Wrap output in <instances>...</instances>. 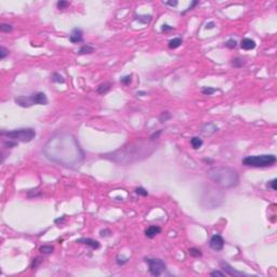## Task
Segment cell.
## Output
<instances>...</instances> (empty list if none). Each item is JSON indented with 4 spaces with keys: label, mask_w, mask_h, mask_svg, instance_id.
Wrapping results in <instances>:
<instances>
[{
    "label": "cell",
    "mask_w": 277,
    "mask_h": 277,
    "mask_svg": "<svg viewBox=\"0 0 277 277\" xmlns=\"http://www.w3.org/2000/svg\"><path fill=\"white\" fill-rule=\"evenodd\" d=\"M43 153L48 159L69 168H77L85 158V154L77 140L68 133H59L49 140Z\"/></svg>",
    "instance_id": "cell-1"
},
{
    "label": "cell",
    "mask_w": 277,
    "mask_h": 277,
    "mask_svg": "<svg viewBox=\"0 0 277 277\" xmlns=\"http://www.w3.org/2000/svg\"><path fill=\"white\" fill-rule=\"evenodd\" d=\"M155 145L152 141H138L124 146L122 148L118 149L114 153L107 154L105 157L118 163H131L148 157L149 154L153 153Z\"/></svg>",
    "instance_id": "cell-2"
},
{
    "label": "cell",
    "mask_w": 277,
    "mask_h": 277,
    "mask_svg": "<svg viewBox=\"0 0 277 277\" xmlns=\"http://www.w3.org/2000/svg\"><path fill=\"white\" fill-rule=\"evenodd\" d=\"M207 175L222 188H232L239 182L237 171L228 167H213L207 171Z\"/></svg>",
    "instance_id": "cell-3"
},
{
    "label": "cell",
    "mask_w": 277,
    "mask_h": 277,
    "mask_svg": "<svg viewBox=\"0 0 277 277\" xmlns=\"http://www.w3.org/2000/svg\"><path fill=\"white\" fill-rule=\"evenodd\" d=\"M1 135L7 136L8 138L13 140L15 142L28 143L35 138L36 131L32 128H22L12 131H1Z\"/></svg>",
    "instance_id": "cell-4"
},
{
    "label": "cell",
    "mask_w": 277,
    "mask_h": 277,
    "mask_svg": "<svg viewBox=\"0 0 277 277\" xmlns=\"http://www.w3.org/2000/svg\"><path fill=\"white\" fill-rule=\"evenodd\" d=\"M276 163V156L275 155H257V156H247L242 159V165L248 167L256 168H265L273 166Z\"/></svg>",
    "instance_id": "cell-5"
},
{
    "label": "cell",
    "mask_w": 277,
    "mask_h": 277,
    "mask_svg": "<svg viewBox=\"0 0 277 277\" xmlns=\"http://www.w3.org/2000/svg\"><path fill=\"white\" fill-rule=\"evenodd\" d=\"M145 262L148 264L149 273L153 276H160L166 271V264L161 259H149L146 258Z\"/></svg>",
    "instance_id": "cell-6"
},
{
    "label": "cell",
    "mask_w": 277,
    "mask_h": 277,
    "mask_svg": "<svg viewBox=\"0 0 277 277\" xmlns=\"http://www.w3.org/2000/svg\"><path fill=\"white\" fill-rule=\"evenodd\" d=\"M210 248L216 250V251H221L224 247V240L222 236L220 235H213L212 237L210 238L209 242Z\"/></svg>",
    "instance_id": "cell-7"
},
{
    "label": "cell",
    "mask_w": 277,
    "mask_h": 277,
    "mask_svg": "<svg viewBox=\"0 0 277 277\" xmlns=\"http://www.w3.org/2000/svg\"><path fill=\"white\" fill-rule=\"evenodd\" d=\"M220 266H221V269L224 271V273L226 274V275H230V276L237 277V276H246V275H247V274L242 273V272H239V271L234 270V269H233L228 263L224 262V261L220 263Z\"/></svg>",
    "instance_id": "cell-8"
},
{
    "label": "cell",
    "mask_w": 277,
    "mask_h": 277,
    "mask_svg": "<svg viewBox=\"0 0 277 277\" xmlns=\"http://www.w3.org/2000/svg\"><path fill=\"white\" fill-rule=\"evenodd\" d=\"M14 101L15 103L21 107H30L35 104V100H34L33 94L29 96H18V98H15Z\"/></svg>",
    "instance_id": "cell-9"
},
{
    "label": "cell",
    "mask_w": 277,
    "mask_h": 277,
    "mask_svg": "<svg viewBox=\"0 0 277 277\" xmlns=\"http://www.w3.org/2000/svg\"><path fill=\"white\" fill-rule=\"evenodd\" d=\"M82 35H83V33H82L81 29L78 28V27L74 28L73 30H71V36H69V40H71V42L77 43V42L82 41Z\"/></svg>",
    "instance_id": "cell-10"
},
{
    "label": "cell",
    "mask_w": 277,
    "mask_h": 277,
    "mask_svg": "<svg viewBox=\"0 0 277 277\" xmlns=\"http://www.w3.org/2000/svg\"><path fill=\"white\" fill-rule=\"evenodd\" d=\"M77 242L79 244H83V245L90 246L92 249H99L100 248V242L98 240H94L92 238H79L77 239Z\"/></svg>",
    "instance_id": "cell-11"
},
{
    "label": "cell",
    "mask_w": 277,
    "mask_h": 277,
    "mask_svg": "<svg viewBox=\"0 0 277 277\" xmlns=\"http://www.w3.org/2000/svg\"><path fill=\"white\" fill-rule=\"evenodd\" d=\"M33 95H34V100H35V104H37V105H47L48 104V99L43 92H37Z\"/></svg>",
    "instance_id": "cell-12"
},
{
    "label": "cell",
    "mask_w": 277,
    "mask_h": 277,
    "mask_svg": "<svg viewBox=\"0 0 277 277\" xmlns=\"http://www.w3.org/2000/svg\"><path fill=\"white\" fill-rule=\"evenodd\" d=\"M160 232H161V228H160L159 226L152 225V226H149V228H146L145 235H146V237L154 238V237H156L158 234H160Z\"/></svg>",
    "instance_id": "cell-13"
},
{
    "label": "cell",
    "mask_w": 277,
    "mask_h": 277,
    "mask_svg": "<svg viewBox=\"0 0 277 277\" xmlns=\"http://www.w3.org/2000/svg\"><path fill=\"white\" fill-rule=\"evenodd\" d=\"M240 46L244 50H252L256 48V41L250 38H244L240 42Z\"/></svg>",
    "instance_id": "cell-14"
},
{
    "label": "cell",
    "mask_w": 277,
    "mask_h": 277,
    "mask_svg": "<svg viewBox=\"0 0 277 277\" xmlns=\"http://www.w3.org/2000/svg\"><path fill=\"white\" fill-rule=\"evenodd\" d=\"M110 87H112L110 82H104V83H101V85L98 87L96 91H98V93H100V94H105V93H107L110 90Z\"/></svg>",
    "instance_id": "cell-15"
},
{
    "label": "cell",
    "mask_w": 277,
    "mask_h": 277,
    "mask_svg": "<svg viewBox=\"0 0 277 277\" xmlns=\"http://www.w3.org/2000/svg\"><path fill=\"white\" fill-rule=\"evenodd\" d=\"M203 144H204L203 140L200 138H198V136H194V138H191V145L193 146V148H195V149L200 148Z\"/></svg>",
    "instance_id": "cell-16"
},
{
    "label": "cell",
    "mask_w": 277,
    "mask_h": 277,
    "mask_svg": "<svg viewBox=\"0 0 277 277\" xmlns=\"http://www.w3.org/2000/svg\"><path fill=\"white\" fill-rule=\"evenodd\" d=\"M94 52V48L91 46H89V45H85V46H82L80 49H79V52L78 53L80 54V55H83V54H91Z\"/></svg>",
    "instance_id": "cell-17"
},
{
    "label": "cell",
    "mask_w": 277,
    "mask_h": 277,
    "mask_svg": "<svg viewBox=\"0 0 277 277\" xmlns=\"http://www.w3.org/2000/svg\"><path fill=\"white\" fill-rule=\"evenodd\" d=\"M182 43V39L181 38H173V39H171L170 41H169V48L170 49H177V48H179V47L181 46Z\"/></svg>",
    "instance_id": "cell-18"
},
{
    "label": "cell",
    "mask_w": 277,
    "mask_h": 277,
    "mask_svg": "<svg viewBox=\"0 0 277 277\" xmlns=\"http://www.w3.org/2000/svg\"><path fill=\"white\" fill-rule=\"evenodd\" d=\"M135 20L142 24H148L149 22L152 21V15H138Z\"/></svg>",
    "instance_id": "cell-19"
},
{
    "label": "cell",
    "mask_w": 277,
    "mask_h": 277,
    "mask_svg": "<svg viewBox=\"0 0 277 277\" xmlns=\"http://www.w3.org/2000/svg\"><path fill=\"white\" fill-rule=\"evenodd\" d=\"M39 251L41 253H43V254H50V253H52L54 251V248L50 245H45L40 247Z\"/></svg>",
    "instance_id": "cell-20"
},
{
    "label": "cell",
    "mask_w": 277,
    "mask_h": 277,
    "mask_svg": "<svg viewBox=\"0 0 277 277\" xmlns=\"http://www.w3.org/2000/svg\"><path fill=\"white\" fill-rule=\"evenodd\" d=\"M244 64H245V61L242 60V59H240V57H235V59L232 60V65L236 68L242 67Z\"/></svg>",
    "instance_id": "cell-21"
},
{
    "label": "cell",
    "mask_w": 277,
    "mask_h": 277,
    "mask_svg": "<svg viewBox=\"0 0 277 277\" xmlns=\"http://www.w3.org/2000/svg\"><path fill=\"white\" fill-rule=\"evenodd\" d=\"M51 78H52V81L53 82H57V83H64L65 82V79L63 78V76L57 74V73H54V74L51 76Z\"/></svg>",
    "instance_id": "cell-22"
},
{
    "label": "cell",
    "mask_w": 277,
    "mask_h": 277,
    "mask_svg": "<svg viewBox=\"0 0 277 277\" xmlns=\"http://www.w3.org/2000/svg\"><path fill=\"white\" fill-rule=\"evenodd\" d=\"M188 254H189L191 257H193V258H199V257L203 256L201 251L197 248H191L189 250H188Z\"/></svg>",
    "instance_id": "cell-23"
},
{
    "label": "cell",
    "mask_w": 277,
    "mask_h": 277,
    "mask_svg": "<svg viewBox=\"0 0 277 277\" xmlns=\"http://www.w3.org/2000/svg\"><path fill=\"white\" fill-rule=\"evenodd\" d=\"M201 92H203L205 95H212L214 92H217V89H216V88H211V87H204Z\"/></svg>",
    "instance_id": "cell-24"
},
{
    "label": "cell",
    "mask_w": 277,
    "mask_h": 277,
    "mask_svg": "<svg viewBox=\"0 0 277 277\" xmlns=\"http://www.w3.org/2000/svg\"><path fill=\"white\" fill-rule=\"evenodd\" d=\"M0 30L2 33H11L13 30V26L10 24H1L0 25Z\"/></svg>",
    "instance_id": "cell-25"
},
{
    "label": "cell",
    "mask_w": 277,
    "mask_h": 277,
    "mask_svg": "<svg viewBox=\"0 0 277 277\" xmlns=\"http://www.w3.org/2000/svg\"><path fill=\"white\" fill-rule=\"evenodd\" d=\"M225 47L228 48V49H234L237 47V41L235 39H228L226 42H225Z\"/></svg>",
    "instance_id": "cell-26"
},
{
    "label": "cell",
    "mask_w": 277,
    "mask_h": 277,
    "mask_svg": "<svg viewBox=\"0 0 277 277\" xmlns=\"http://www.w3.org/2000/svg\"><path fill=\"white\" fill-rule=\"evenodd\" d=\"M16 144H18V142L10 140V138H9V141H4V146L6 148H12V147L16 146Z\"/></svg>",
    "instance_id": "cell-27"
},
{
    "label": "cell",
    "mask_w": 277,
    "mask_h": 277,
    "mask_svg": "<svg viewBox=\"0 0 277 277\" xmlns=\"http://www.w3.org/2000/svg\"><path fill=\"white\" fill-rule=\"evenodd\" d=\"M170 118H171V114L169 112H163L159 116V120L161 121V122H165V121H167L168 119H170Z\"/></svg>",
    "instance_id": "cell-28"
},
{
    "label": "cell",
    "mask_w": 277,
    "mask_h": 277,
    "mask_svg": "<svg viewBox=\"0 0 277 277\" xmlns=\"http://www.w3.org/2000/svg\"><path fill=\"white\" fill-rule=\"evenodd\" d=\"M132 80V76L131 75H127V76H124V77H122V78L120 79V82L122 83V85H126L128 86L130 82H131Z\"/></svg>",
    "instance_id": "cell-29"
},
{
    "label": "cell",
    "mask_w": 277,
    "mask_h": 277,
    "mask_svg": "<svg viewBox=\"0 0 277 277\" xmlns=\"http://www.w3.org/2000/svg\"><path fill=\"white\" fill-rule=\"evenodd\" d=\"M57 6L60 10H62V9H65L66 7H68V6H69V2H68V1H65V0H60L57 4Z\"/></svg>",
    "instance_id": "cell-30"
},
{
    "label": "cell",
    "mask_w": 277,
    "mask_h": 277,
    "mask_svg": "<svg viewBox=\"0 0 277 277\" xmlns=\"http://www.w3.org/2000/svg\"><path fill=\"white\" fill-rule=\"evenodd\" d=\"M8 54H9V50H7L4 47H1V48H0V59H1V60L6 59V57H7Z\"/></svg>",
    "instance_id": "cell-31"
},
{
    "label": "cell",
    "mask_w": 277,
    "mask_h": 277,
    "mask_svg": "<svg viewBox=\"0 0 277 277\" xmlns=\"http://www.w3.org/2000/svg\"><path fill=\"white\" fill-rule=\"evenodd\" d=\"M135 193H136V194H138V195H142V196H147V195H148L147 191H146L145 188H143V187L135 188Z\"/></svg>",
    "instance_id": "cell-32"
},
{
    "label": "cell",
    "mask_w": 277,
    "mask_h": 277,
    "mask_svg": "<svg viewBox=\"0 0 277 277\" xmlns=\"http://www.w3.org/2000/svg\"><path fill=\"white\" fill-rule=\"evenodd\" d=\"M276 183H277V180H276V179H273L272 181H270L269 183H267V187L272 188L273 191H276V189H277Z\"/></svg>",
    "instance_id": "cell-33"
},
{
    "label": "cell",
    "mask_w": 277,
    "mask_h": 277,
    "mask_svg": "<svg viewBox=\"0 0 277 277\" xmlns=\"http://www.w3.org/2000/svg\"><path fill=\"white\" fill-rule=\"evenodd\" d=\"M40 263H41V258H36L32 262L30 267H32V269H36V267H38V265H39Z\"/></svg>",
    "instance_id": "cell-34"
},
{
    "label": "cell",
    "mask_w": 277,
    "mask_h": 277,
    "mask_svg": "<svg viewBox=\"0 0 277 277\" xmlns=\"http://www.w3.org/2000/svg\"><path fill=\"white\" fill-rule=\"evenodd\" d=\"M210 275H211V276H220V277H223V276H225L226 274L224 273V272H220V271H213V272H211V273H210Z\"/></svg>",
    "instance_id": "cell-35"
},
{
    "label": "cell",
    "mask_w": 277,
    "mask_h": 277,
    "mask_svg": "<svg viewBox=\"0 0 277 277\" xmlns=\"http://www.w3.org/2000/svg\"><path fill=\"white\" fill-rule=\"evenodd\" d=\"M197 4H198V1H193L192 4H191V6H189V7H188L187 9H186V10H185L184 12H183V13H182V14H185L186 12H188V11L193 10V9H194V7H195V6H197Z\"/></svg>",
    "instance_id": "cell-36"
},
{
    "label": "cell",
    "mask_w": 277,
    "mask_h": 277,
    "mask_svg": "<svg viewBox=\"0 0 277 277\" xmlns=\"http://www.w3.org/2000/svg\"><path fill=\"white\" fill-rule=\"evenodd\" d=\"M160 133H161V130H159V131H157V133L155 132V133H153V134L149 136V141H154V140H156V138H158V136L160 135Z\"/></svg>",
    "instance_id": "cell-37"
},
{
    "label": "cell",
    "mask_w": 277,
    "mask_h": 277,
    "mask_svg": "<svg viewBox=\"0 0 277 277\" xmlns=\"http://www.w3.org/2000/svg\"><path fill=\"white\" fill-rule=\"evenodd\" d=\"M172 29H173V27H172V26H170V25H167V24L163 25V27H161V30H163V32H167V30H172Z\"/></svg>",
    "instance_id": "cell-38"
},
{
    "label": "cell",
    "mask_w": 277,
    "mask_h": 277,
    "mask_svg": "<svg viewBox=\"0 0 277 277\" xmlns=\"http://www.w3.org/2000/svg\"><path fill=\"white\" fill-rule=\"evenodd\" d=\"M214 26H216L214 22H209V23H207V24H206V28L207 29H211V28H213Z\"/></svg>",
    "instance_id": "cell-39"
},
{
    "label": "cell",
    "mask_w": 277,
    "mask_h": 277,
    "mask_svg": "<svg viewBox=\"0 0 277 277\" xmlns=\"http://www.w3.org/2000/svg\"><path fill=\"white\" fill-rule=\"evenodd\" d=\"M165 4H167V6H171V7H175V6L178 4V1H166Z\"/></svg>",
    "instance_id": "cell-40"
},
{
    "label": "cell",
    "mask_w": 277,
    "mask_h": 277,
    "mask_svg": "<svg viewBox=\"0 0 277 277\" xmlns=\"http://www.w3.org/2000/svg\"><path fill=\"white\" fill-rule=\"evenodd\" d=\"M138 94H141V95H144V94H146L145 92H143V91H140V92H138Z\"/></svg>",
    "instance_id": "cell-41"
}]
</instances>
